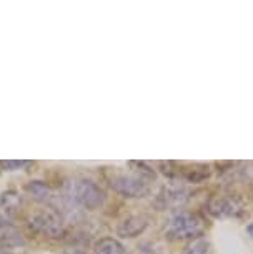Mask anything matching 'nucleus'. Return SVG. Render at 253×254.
I'll use <instances>...</instances> for the list:
<instances>
[{"mask_svg": "<svg viewBox=\"0 0 253 254\" xmlns=\"http://www.w3.org/2000/svg\"><path fill=\"white\" fill-rule=\"evenodd\" d=\"M137 170L130 173H115L110 178V186L118 194L127 198H143L150 193V181L155 180V173L143 163H133Z\"/></svg>", "mask_w": 253, "mask_h": 254, "instance_id": "nucleus-1", "label": "nucleus"}, {"mask_svg": "<svg viewBox=\"0 0 253 254\" xmlns=\"http://www.w3.org/2000/svg\"><path fill=\"white\" fill-rule=\"evenodd\" d=\"M205 229L203 221L197 214L188 213V211H180L170 219L169 234L175 239H187V238H198L202 236Z\"/></svg>", "mask_w": 253, "mask_h": 254, "instance_id": "nucleus-2", "label": "nucleus"}, {"mask_svg": "<svg viewBox=\"0 0 253 254\" xmlns=\"http://www.w3.org/2000/svg\"><path fill=\"white\" fill-rule=\"evenodd\" d=\"M72 194L74 199L77 201L80 206H84L85 209H97L103 204L105 193L97 183L90 180H79L72 185Z\"/></svg>", "mask_w": 253, "mask_h": 254, "instance_id": "nucleus-3", "label": "nucleus"}, {"mask_svg": "<svg viewBox=\"0 0 253 254\" xmlns=\"http://www.w3.org/2000/svg\"><path fill=\"white\" fill-rule=\"evenodd\" d=\"M32 229L37 233L47 234V236L57 238L64 234V219L55 211H42L30 219Z\"/></svg>", "mask_w": 253, "mask_h": 254, "instance_id": "nucleus-4", "label": "nucleus"}, {"mask_svg": "<svg viewBox=\"0 0 253 254\" xmlns=\"http://www.w3.org/2000/svg\"><path fill=\"white\" fill-rule=\"evenodd\" d=\"M208 211L213 216L223 218V216H233V214L240 213V204L235 199L225 198V196H217L212 198L208 203Z\"/></svg>", "mask_w": 253, "mask_h": 254, "instance_id": "nucleus-5", "label": "nucleus"}, {"mask_svg": "<svg viewBox=\"0 0 253 254\" xmlns=\"http://www.w3.org/2000/svg\"><path fill=\"white\" fill-rule=\"evenodd\" d=\"M149 226V219L145 216H128L127 219H123V221L118 224L117 228V233L118 236L122 238H137L138 234H142L145 231V228Z\"/></svg>", "mask_w": 253, "mask_h": 254, "instance_id": "nucleus-6", "label": "nucleus"}, {"mask_svg": "<svg viewBox=\"0 0 253 254\" xmlns=\"http://www.w3.org/2000/svg\"><path fill=\"white\" fill-rule=\"evenodd\" d=\"M22 206V198L15 191H7L0 196V219L2 221H8L18 213Z\"/></svg>", "mask_w": 253, "mask_h": 254, "instance_id": "nucleus-7", "label": "nucleus"}, {"mask_svg": "<svg viewBox=\"0 0 253 254\" xmlns=\"http://www.w3.org/2000/svg\"><path fill=\"white\" fill-rule=\"evenodd\" d=\"M23 243L25 241H23L22 233L18 231L13 224L0 219V246H3V249H7V248L22 246Z\"/></svg>", "mask_w": 253, "mask_h": 254, "instance_id": "nucleus-8", "label": "nucleus"}, {"mask_svg": "<svg viewBox=\"0 0 253 254\" xmlns=\"http://www.w3.org/2000/svg\"><path fill=\"white\" fill-rule=\"evenodd\" d=\"M159 199L164 203V206H180L187 201V191L182 186H165Z\"/></svg>", "mask_w": 253, "mask_h": 254, "instance_id": "nucleus-9", "label": "nucleus"}, {"mask_svg": "<svg viewBox=\"0 0 253 254\" xmlns=\"http://www.w3.org/2000/svg\"><path fill=\"white\" fill-rule=\"evenodd\" d=\"M25 190L33 199L40 201V203H50V201L55 199L54 190L47 183H44V181H32V183L27 185Z\"/></svg>", "mask_w": 253, "mask_h": 254, "instance_id": "nucleus-10", "label": "nucleus"}, {"mask_svg": "<svg viewBox=\"0 0 253 254\" xmlns=\"http://www.w3.org/2000/svg\"><path fill=\"white\" fill-rule=\"evenodd\" d=\"M95 254H128L125 246L113 238H102L95 243Z\"/></svg>", "mask_w": 253, "mask_h": 254, "instance_id": "nucleus-11", "label": "nucleus"}, {"mask_svg": "<svg viewBox=\"0 0 253 254\" xmlns=\"http://www.w3.org/2000/svg\"><path fill=\"white\" fill-rule=\"evenodd\" d=\"M183 254H210V243L205 238H197L185 248Z\"/></svg>", "mask_w": 253, "mask_h": 254, "instance_id": "nucleus-12", "label": "nucleus"}, {"mask_svg": "<svg viewBox=\"0 0 253 254\" xmlns=\"http://www.w3.org/2000/svg\"><path fill=\"white\" fill-rule=\"evenodd\" d=\"M28 165V161H2V166L3 168H7V170H20V168L23 166H27Z\"/></svg>", "mask_w": 253, "mask_h": 254, "instance_id": "nucleus-13", "label": "nucleus"}, {"mask_svg": "<svg viewBox=\"0 0 253 254\" xmlns=\"http://www.w3.org/2000/svg\"><path fill=\"white\" fill-rule=\"evenodd\" d=\"M65 254H85V253H82V251H77V249H72V251L65 253Z\"/></svg>", "mask_w": 253, "mask_h": 254, "instance_id": "nucleus-14", "label": "nucleus"}, {"mask_svg": "<svg viewBox=\"0 0 253 254\" xmlns=\"http://www.w3.org/2000/svg\"><path fill=\"white\" fill-rule=\"evenodd\" d=\"M0 254H12V253L7 251V249H0Z\"/></svg>", "mask_w": 253, "mask_h": 254, "instance_id": "nucleus-15", "label": "nucleus"}, {"mask_svg": "<svg viewBox=\"0 0 253 254\" xmlns=\"http://www.w3.org/2000/svg\"><path fill=\"white\" fill-rule=\"evenodd\" d=\"M248 233H250L252 236H253V224H250V226H248Z\"/></svg>", "mask_w": 253, "mask_h": 254, "instance_id": "nucleus-16", "label": "nucleus"}]
</instances>
